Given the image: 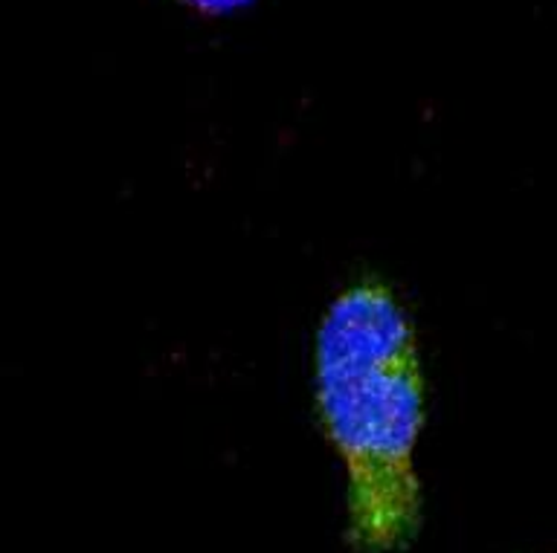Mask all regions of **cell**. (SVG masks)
I'll use <instances>...</instances> for the list:
<instances>
[{
  "instance_id": "6da1fadb",
  "label": "cell",
  "mask_w": 557,
  "mask_h": 553,
  "mask_svg": "<svg viewBox=\"0 0 557 553\" xmlns=\"http://www.w3.org/2000/svg\"><path fill=\"white\" fill-rule=\"evenodd\" d=\"M313 412L346 476V542L404 553L424 530L418 443L426 374L416 322L386 278L363 273L313 334Z\"/></svg>"
},
{
  "instance_id": "7a4b0ae2",
  "label": "cell",
  "mask_w": 557,
  "mask_h": 553,
  "mask_svg": "<svg viewBox=\"0 0 557 553\" xmlns=\"http://www.w3.org/2000/svg\"><path fill=\"white\" fill-rule=\"evenodd\" d=\"M181 7L191 9L203 17H221V15H233V12H242V9L252 7L256 0H177Z\"/></svg>"
}]
</instances>
